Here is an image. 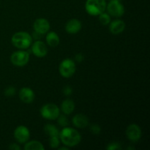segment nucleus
Segmentation results:
<instances>
[{
    "instance_id": "nucleus-1",
    "label": "nucleus",
    "mask_w": 150,
    "mask_h": 150,
    "mask_svg": "<svg viewBox=\"0 0 150 150\" xmlns=\"http://www.w3.org/2000/svg\"><path fill=\"white\" fill-rule=\"evenodd\" d=\"M60 141L65 146L68 147H73L79 144L81 140L80 133L74 128L70 127H63L59 134Z\"/></svg>"
},
{
    "instance_id": "nucleus-2",
    "label": "nucleus",
    "mask_w": 150,
    "mask_h": 150,
    "mask_svg": "<svg viewBox=\"0 0 150 150\" xmlns=\"http://www.w3.org/2000/svg\"><path fill=\"white\" fill-rule=\"evenodd\" d=\"M32 37L28 32H18L13 35L11 42L16 48L19 49H26L32 43Z\"/></svg>"
},
{
    "instance_id": "nucleus-3",
    "label": "nucleus",
    "mask_w": 150,
    "mask_h": 150,
    "mask_svg": "<svg viewBox=\"0 0 150 150\" xmlns=\"http://www.w3.org/2000/svg\"><path fill=\"white\" fill-rule=\"evenodd\" d=\"M85 9L91 16H99L106 9L105 0H86Z\"/></svg>"
},
{
    "instance_id": "nucleus-4",
    "label": "nucleus",
    "mask_w": 150,
    "mask_h": 150,
    "mask_svg": "<svg viewBox=\"0 0 150 150\" xmlns=\"http://www.w3.org/2000/svg\"><path fill=\"white\" fill-rule=\"evenodd\" d=\"M76 63L71 59H65L60 63L59 70L62 77L70 78L76 73Z\"/></svg>"
},
{
    "instance_id": "nucleus-5",
    "label": "nucleus",
    "mask_w": 150,
    "mask_h": 150,
    "mask_svg": "<svg viewBox=\"0 0 150 150\" xmlns=\"http://www.w3.org/2000/svg\"><path fill=\"white\" fill-rule=\"evenodd\" d=\"M41 116L45 120H54L60 114V110L57 105L54 103H47L40 109Z\"/></svg>"
},
{
    "instance_id": "nucleus-6",
    "label": "nucleus",
    "mask_w": 150,
    "mask_h": 150,
    "mask_svg": "<svg viewBox=\"0 0 150 150\" xmlns=\"http://www.w3.org/2000/svg\"><path fill=\"white\" fill-rule=\"evenodd\" d=\"M12 64L17 67L25 66L29 61V52L25 51H18L13 53L10 57Z\"/></svg>"
},
{
    "instance_id": "nucleus-7",
    "label": "nucleus",
    "mask_w": 150,
    "mask_h": 150,
    "mask_svg": "<svg viewBox=\"0 0 150 150\" xmlns=\"http://www.w3.org/2000/svg\"><path fill=\"white\" fill-rule=\"evenodd\" d=\"M106 10L110 16L115 18L122 17L125 13L124 6L117 0H111L110 2L106 4Z\"/></svg>"
},
{
    "instance_id": "nucleus-8",
    "label": "nucleus",
    "mask_w": 150,
    "mask_h": 150,
    "mask_svg": "<svg viewBox=\"0 0 150 150\" xmlns=\"http://www.w3.org/2000/svg\"><path fill=\"white\" fill-rule=\"evenodd\" d=\"M14 138L18 143L25 144L30 138L29 130L24 125H20L14 130Z\"/></svg>"
},
{
    "instance_id": "nucleus-9",
    "label": "nucleus",
    "mask_w": 150,
    "mask_h": 150,
    "mask_svg": "<svg viewBox=\"0 0 150 150\" xmlns=\"http://www.w3.org/2000/svg\"><path fill=\"white\" fill-rule=\"evenodd\" d=\"M126 136L132 142H136L142 138V130L136 124H131L126 129Z\"/></svg>"
},
{
    "instance_id": "nucleus-10",
    "label": "nucleus",
    "mask_w": 150,
    "mask_h": 150,
    "mask_svg": "<svg viewBox=\"0 0 150 150\" xmlns=\"http://www.w3.org/2000/svg\"><path fill=\"white\" fill-rule=\"evenodd\" d=\"M32 51L35 57L42 58L48 54V48L42 41L36 40L33 44L32 43Z\"/></svg>"
},
{
    "instance_id": "nucleus-11",
    "label": "nucleus",
    "mask_w": 150,
    "mask_h": 150,
    "mask_svg": "<svg viewBox=\"0 0 150 150\" xmlns=\"http://www.w3.org/2000/svg\"><path fill=\"white\" fill-rule=\"evenodd\" d=\"M34 31L40 35H45L50 30V23L47 19L38 18L35 20L33 24Z\"/></svg>"
},
{
    "instance_id": "nucleus-12",
    "label": "nucleus",
    "mask_w": 150,
    "mask_h": 150,
    "mask_svg": "<svg viewBox=\"0 0 150 150\" xmlns=\"http://www.w3.org/2000/svg\"><path fill=\"white\" fill-rule=\"evenodd\" d=\"M35 98V92L30 88L23 87L19 91V98L24 103H31L34 101Z\"/></svg>"
},
{
    "instance_id": "nucleus-13",
    "label": "nucleus",
    "mask_w": 150,
    "mask_h": 150,
    "mask_svg": "<svg viewBox=\"0 0 150 150\" xmlns=\"http://www.w3.org/2000/svg\"><path fill=\"white\" fill-rule=\"evenodd\" d=\"M81 22L76 18L70 19L67 22L65 25V31L70 35L77 34L81 29Z\"/></svg>"
},
{
    "instance_id": "nucleus-14",
    "label": "nucleus",
    "mask_w": 150,
    "mask_h": 150,
    "mask_svg": "<svg viewBox=\"0 0 150 150\" xmlns=\"http://www.w3.org/2000/svg\"><path fill=\"white\" fill-rule=\"evenodd\" d=\"M125 29V23L122 20L117 19L109 23V30L113 35H120Z\"/></svg>"
},
{
    "instance_id": "nucleus-15",
    "label": "nucleus",
    "mask_w": 150,
    "mask_h": 150,
    "mask_svg": "<svg viewBox=\"0 0 150 150\" xmlns=\"http://www.w3.org/2000/svg\"><path fill=\"white\" fill-rule=\"evenodd\" d=\"M72 122L78 128H84L89 125V121L88 117L84 114H78L73 117Z\"/></svg>"
},
{
    "instance_id": "nucleus-16",
    "label": "nucleus",
    "mask_w": 150,
    "mask_h": 150,
    "mask_svg": "<svg viewBox=\"0 0 150 150\" xmlns=\"http://www.w3.org/2000/svg\"><path fill=\"white\" fill-rule=\"evenodd\" d=\"M75 109V103L73 100L71 99H65L61 105V110L63 114L65 115H69L73 112Z\"/></svg>"
},
{
    "instance_id": "nucleus-17",
    "label": "nucleus",
    "mask_w": 150,
    "mask_h": 150,
    "mask_svg": "<svg viewBox=\"0 0 150 150\" xmlns=\"http://www.w3.org/2000/svg\"><path fill=\"white\" fill-rule=\"evenodd\" d=\"M46 34L47 35L46 37H45V39H46V42L48 45L51 47H57L60 42L59 35L55 32H53V31L48 32Z\"/></svg>"
},
{
    "instance_id": "nucleus-18",
    "label": "nucleus",
    "mask_w": 150,
    "mask_h": 150,
    "mask_svg": "<svg viewBox=\"0 0 150 150\" xmlns=\"http://www.w3.org/2000/svg\"><path fill=\"white\" fill-rule=\"evenodd\" d=\"M25 150H43L44 146L41 142L38 141L26 142L24 144Z\"/></svg>"
},
{
    "instance_id": "nucleus-19",
    "label": "nucleus",
    "mask_w": 150,
    "mask_h": 150,
    "mask_svg": "<svg viewBox=\"0 0 150 150\" xmlns=\"http://www.w3.org/2000/svg\"><path fill=\"white\" fill-rule=\"evenodd\" d=\"M44 130H45V133L49 137L59 136V131L58 129L57 128V127L55 125H54L52 124H47L44 127Z\"/></svg>"
},
{
    "instance_id": "nucleus-20",
    "label": "nucleus",
    "mask_w": 150,
    "mask_h": 150,
    "mask_svg": "<svg viewBox=\"0 0 150 150\" xmlns=\"http://www.w3.org/2000/svg\"><path fill=\"white\" fill-rule=\"evenodd\" d=\"M99 21L102 25H108L111 22V16L108 13H102L99 15Z\"/></svg>"
},
{
    "instance_id": "nucleus-21",
    "label": "nucleus",
    "mask_w": 150,
    "mask_h": 150,
    "mask_svg": "<svg viewBox=\"0 0 150 150\" xmlns=\"http://www.w3.org/2000/svg\"><path fill=\"white\" fill-rule=\"evenodd\" d=\"M60 144V139L59 136H52L49 139V145L53 149L58 148Z\"/></svg>"
},
{
    "instance_id": "nucleus-22",
    "label": "nucleus",
    "mask_w": 150,
    "mask_h": 150,
    "mask_svg": "<svg viewBox=\"0 0 150 150\" xmlns=\"http://www.w3.org/2000/svg\"><path fill=\"white\" fill-rule=\"evenodd\" d=\"M57 119H58V123L59 125L60 126H62V127H67V126L69 125V120L67 118V117H66V115L64 114V115H59V117H57Z\"/></svg>"
},
{
    "instance_id": "nucleus-23",
    "label": "nucleus",
    "mask_w": 150,
    "mask_h": 150,
    "mask_svg": "<svg viewBox=\"0 0 150 150\" xmlns=\"http://www.w3.org/2000/svg\"><path fill=\"white\" fill-rule=\"evenodd\" d=\"M16 89L14 86H9L4 89V94L5 96L7 97H13L14 96L15 94H16Z\"/></svg>"
},
{
    "instance_id": "nucleus-24",
    "label": "nucleus",
    "mask_w": 150,
    "mask_h": 150,
    "mask_svg": "<svg viewBox=\"0 0 150 150\" xmlns=\"http://www.w3.org/2000/svg\"><path fill=\"white\" fill-rule=\"evenodd\" d=\"M106 149L108 150H119L122 149V146L120 143L117 142H112V143L108 144L106 146Z\"/></svg>"
},
{
    "instance_id": "nucleus-25",
    "label": "nucleus",
    "mask_w": 150,
    "mask_h": 150,
    "mask_svg": "<svg viewBox=\"0 0 150 150\" xmlns=\"http://www.w3.org/2000/svg\"><path fill=\"white\" fill-rule=\"evenodd\" d=\"M90 131L92 132L93 134L98 135L100 133L101 127H100V125H98L93 124L90 126Z\"/></svg>"
},
{
    "instance_id": "nucleus-26",
    "label": "nucleus",
    "mask_w": 150,
    "mask_h": 150,
    "mask_svg": "<svg viewBox=\"0 0 150 150\" xmlns=\"http://www.w3.org/2000/svg\"><path fill=\"white\" fill-rule=\"evenodd\" d=\"M62 92L65 96H70L73 93V89L72 87L70 86H65L62 89Z\"/></svg>"
},
{
    "instance_id": "nucleus-27",
    "label": "nucleus",
    "mask_w": 150,
    "mask_h": 150,
    "mask_svg": "<svg viewBox=\"0 0 150 150\" xmlns=\"http://www.w3.org/2000/svg\"><path fill=\"white\" fill-rule=\"evenodd\" d=\"M84 55H83L82 53H79V54H76V57H75V60H76V62H77L79 63L82 62L84 60Z\"/></svg>"
},
{
    "instance_id": "nucleus-28",
    "label": "nucleus",
    "mask_w": 150,
    "mask_h": 150,
    "mask_svg": "<svg viewBox=\"0 0 150 150\" xmlns=\"http://www.w3.org/2000/svg\"><path fill=\"white\" fill-rule=\"evenodd\" d=\"M9 149L13 150H19L21 149V147L18 146V144H12L9 146Z\"/></svg>"
},
{
    "instance_id": "nucleus-29",
    "label": "nucleus",
    "mask_w": 150,
    "mask_h": 150,
    "mask_svg": "<svg viewBox=\"0 0 150 150\" xmlns=\"http://www.w3.org/2000/svg\"><path fill=\"white\" fill-rule=\"evenodd\" d=\"M41 36H42V35H40V34L38 33V32H34L33 35H32V39H35L36 40H40V38H41Z\"/></svg>"
},
{
    "instance_id": "nucleus-30",
    "label": "nucleus",
    "mask_w": 150,
    "mask_h": 150,
    "mask_svg": "<svg viewBox=\"0 0 150 150\" xmlns=\"http://www.w3.org/2000/svg\"><path fill=\"white\" fill-rule=\"evenodd\" d=\"M59 150H69V149H68V147H60V148H59Z\"/></svg>"
}]
</instances>
